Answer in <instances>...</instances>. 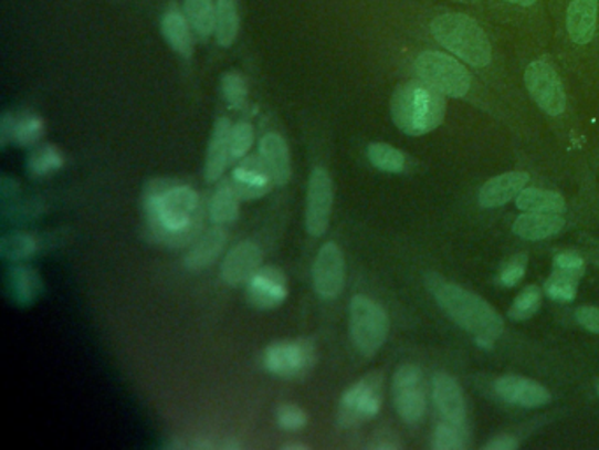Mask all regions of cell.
Returning <instances> with one entry per match:
<instances>
[{
  "mask_svg": "<svg viewBox=\"0 0 599 450\" xmlns=\"http://www.w3.org/2000/svg\"><path fill=\"white\" fill-rule=\"evenodd\" d=\"M420 34L476 73L496 67L497 48L487 20L480 13L446 4H424L413 9Z\"/></svg>",
  "mask_w": 599,
  "mask_h": 450,
  "instance_id": "6da1fadb",
  "label": "cell"
},
{
  "mask_svg": "<svg viewBox=\"0 0 599 450\" xmlns=\"http://www.w3.org/2000/svg\"><path fill=\"white\" fill-rule=\"evenodd\" d=\"M143 210L151 238L181 249L198 240L202 229L199 193L180 181L151 180L143 190Z\"/></svg>",
  "mask_w": 599,
  "mask_h": 450,
  "instance_id": "7a4b0ae2",
  "label": "cell"
},
{
  "mask_svg": "<svg viewBox=\"0 0 599 450\" xmlns=\"http://www.w3.org/2000/svg\"><path fill=\"white\" fill-rule=\"evenodd\" d=\"M428 289L440 308L475 338L496 339L503 335V321L487 301L438 275H428Z\"/></svg>",
  "mask_w": 599,
  "mask_h": 450,
  "instance_id": "3957f363",
  "label": "cell"
},
{
  "mask_svg": "<svg viewBox=\"0 0 599 450\" xmlns=\"http://www.w3.org/2000/svg\"><path fill=\"white\" fill-rule=\"evenodd\" d=\"M445 95L417 77L401 83L390 100V115L396 127L408 136H424L445 121Z\"/></svg>",
  "mask_w": 599,
  "mask_h": 450,
  "instance_id": "277c9868",
  "label": "cell"
},
{
  "mask_svg": "<svg viewBox=\"0 0 599 450\" xmlns=\"http://www.w3.org/2000/svg\"><path fill=\"white\" fill-rule=\"evenodd\" d=\"M410 71L413 77L433 86L450 100H470L476 94L473 71L437 44L417 50L411 56Z\"/></svg>",
  "mask_w": 599,
  "mask_h": 450,
  "instance_id": "5b68a950",
  "label": "cell"
},
{
  "mask_svg": "<svg viewBox=\"0 0 599 450\" xmlns=\"http://www.w3.org/2000/svg\"><path fill=\"white\" fill-rule=\"evenodd\" d=\"M557 43L571 55L586 56L599 48V0H561L553 11Z\"/></svg>",
  "mask_w": 599,
  "mask_h": 450,
  "instance_id": "8992f818",
  "label": "cell"
},
{
  "mask_svg": "<svg viewBox=\"0 0 599 450\" xmlns=\"http://www.w3.org/2000/svg\"><path fill=\"white\" fill-rule=\"evenodd\" d=\"M527 95L539 112L550 118H563L568 112V94L556 62L548 55H538L527 62L523 71Z\"/></svg>",
  "mask_w": 599,
  "mask_h": 450,
  "instance_id": "52a82bcc",
  "label": "cell"
},
{
  "mask_svg": "<svg viewBox=\"0 0 599 450\" xmlns=\"http://www.w3.org/2000/svg\"><path fill=\"white\" fill-rule=\"evenodd\" d=\"M487 22L515 31L542 34L553 18L548 0H485L479 11Z\"/></svg>",
  "mask_w": 599,
  "mask_h": 450,
  "instance_id": "ba28073f",
  "label": "cell"
},
{
  "mask_svg": "<svg viewBox=\"0 0 599 450\" xmlns=\"http://www.w3.org/2000/svg\"><path fill=\"white\" fill-rule=\"evenodd\" d=\"M389 315L371 297L357 296L350 301V336L357 350L372 357L383 347L389 336Z\"/></svg>",
  "mask_w": 599,
  "mask_h": 450,
  "instance_id": "9c48e42d",
  "label": "cell"
},
{
  "mask_svg": "<svg viewBox=\"0 0 599 450\" xmlns=\"http://www.w3.org/2000/svg\"><path fill=\"white\" fill-rule=\"evenodd\" d=\"M383 401V377L369 374L357 380L343 393L338 405V425L341 428H357L380 412Z\"/></svg>",
  "mask_w": 599,
  "mask_h": 450,
  "instance_id": "30bf717a",
  "label": "cell"
},
{
  "mask_svg": "<svg viewBox=\"0 0 599 450\" xmlns=\"http://www.w3.org/2000/svg\"><path fill=\"white\" fill-rule=\"evenodd\" d=\"M317 365V347L312 339H282L264 350V368L274 377L300 380Z\"/></svg>",
  "mask_w": 599,
  "mask_h": 450,
  "instance_id": "8fae6325",
  "label": "cell"
},
{
  "mask_svg": "<svg viewBox=\"0 0 599 450\" xmlns=\"http://www.w3.org/2000/svg\"><path fill=\"white\" fill-rule=\"evenodd\" d=\"M334 205V185L327 169L315 168L309 175L304 226L309 237L322 238L329 229Z\"/></svg>",
  "mask_w": 599,
  "mask_h": 450,
  "instance_id": "7c38bea8",
  "label": "cell"
},
{
  "mask_svg": "<svg viewBox=\"0 0 599 450\" xmlns=\"http://www.w3.org/2000/svg\"><path fill=\"white\" fill-rule=\"evenodd\" d=\"M396 410L407 425H417L424 417L428 401L422 387V371L416 365L399 366L392 378Z\"/></svg>",
  "mask_w": 599,
  "mask_h": 450,
  "instance_id": "4fadbf2b",
  "label": "cell"
},
{
  "mask_svg": "<svg viewBox=\"0 0 599 450\" xmlns=\"http://www.w3.org/2000/svg\"><path fill=\"white\" fill-rule=\"evenodd\" d=\"M312 279L313 289L322 300L333 301L341 296L347 282V266L339 244L334 241L322 244L313 262Z\"/></svg>",
  "mask_w": 599,
  "mask_h": 450,
  "instance_id": "5bb4252c",
  "label": "cell"
},
{
  "mask_svg": "<svg viewBox=\"0 0 599 450\" xmlns=\"http://www.w3.org/2000/svg\"><path fill=\"white\" fill-rule=\"evenodd\" d=\"M288 296L287 276L279 268L262 266L246 283V300L255 310H274Z\"/></svg>",
  "mask_w": 599,
  "mask_h": 450,
  "instance_id": "9a60e30c",
  "label": "cell"
},
{
  "mask_svg": "<svg viewBox=\"0 0 599 450\" xmlns=\"http://www.w3.org/2000/svg\"><path fill=\"white\" fill-rule=\"evenodd\" d=\"M231 184L243 201H255L273 190L274 180L261 155H246L235 164Z\"/></svg>",
  "mask_w": 599,
  "mask_h": 450,
  "instance_id": "2e32d148",
  "label": "cell"
},
{
  "mask_svg": "<svg viewBox=\"0 0 599 450\" xmlns=\"http://www.w3.org/2000/svg\"><path fill=\"white\" fill-rule=\"evenodd\" d=\"M261 268V247L255 241L244 240L229 250L223 259L220 275L229 287H243Z\"/></svg>",
  "mask_w": 599,
  "mask_h": 450,
  "instance_id": "e0dca14e",
  "label": "cell"
},
{
  "mask_svg": "<svg viewBox=\"0 0 599 450\" xmlns=\"http://www.w3.org/2000/svg\"><path fill=\"white\" fill-rule=\"evenodd\" d=\"M44 283L34 268L25 266L22 262H14L6 271V294L17 306L34 305L43 296Z\"/></svg>",
  "mask_w": 599,
  "mask_h": 450,
  "instance_id": "ac0fdd59",
  "label": "cell"
},
{
  "mask_svg": "<svg viewBox=\"0 0 599 450\" xmlns=\"http://www.w3.org/2000/svg\"><path fill=\"white\" fill-rule=\"evenodd\" d=\"M231 121L225 116L214 122L210 145L206 151L204 176L208 184H217L222 180V176L225 175V169L231 163Z\"/></svg>",
  "mask_w": 599,
  "mask_h": 450,
  "instance_id": "d6986e66",
  "label": "cell"
},
{
  "mask_svg": "<svg viewBox=\"0 0 599 450\" xmlns=\"http://www.w3.org/2000/svg\"><path fill=\"white\" fill-rule=\"evenodd\" d=\"M496 393L508 404L524 408L544 407L553 399V395L544 386H539L538 381L514 375L501 377L496 381Z\"/></svg>",
  "mask_w": 599,
  "mask_h": 450,
  "instance_id": "ffe728a7",
  "label": "cell"
},
{
  "mask_svg": "<svg viewBox=\"0 0 599 450\" xmlns=\"http://www.w3.org/2000/svg\"><path fill=\"white\" fill-rule=\"evenodd\" d=\"M433 398L441 416L449 422L464 426L466 420V401L463 389L455 378L446 374H437L433 378Z\"/></svg>",
  "mask_w": 599,
  "mask_h": 450,
  "instance_id": "44dd1931",
  "label": "cell"
},
{
  "mask_svg": "<svg viewBox=\"0 0 599 450\" xmlns=\"http://www.w3.org/2000/svg\"><path fill=\"white\" fill-rule=\"evenodd\" d=\"M527 181H529V175L524 171H512L496 176L480 189V207L487 208V210L503 207L526 189Z\"/></svg>",
  "mask_w": 599,
  "mask_h": 450,
  "instance_id": "7402d4cb",
  "label": "cell"
},
{
  "mask_svg": "<svg viewBox=\"0 0 599 450\" xmlns=\"http://www.w3.org/2000/svg\"><path fill=\"white\" fill-rule=\"evenodd\" d=\"M228 243V231L222 226L206 231L193 241L192 249L185 255L183 264L189 271H202L219 259Z\"/></svg>",
  "mask_w": 599,
  "mask_h": 450,
  "instance_id": "603a6c76",
  "label": "cell"
},
{
  "mask_svg": "<svg viewBox=\"0 0 599 450\" xmlns=\"http://www.w3.org/2000/svg\"><path fill=\"white\" fill-rule=\"evenodd\" d=\"M259 155H261L262 160L270 168L274 184L282 185L283 187V185H287L291 181V150H288L287 142L280 134L270 133L266 136H262L261 142H259Z\"/></svg>",
  "mask_w": 599,
  "mask_h": 450,
  "instance_id": "cb8c5ba5",
  "label": "cell"
},
{
  "mask_svg": "<svg viewBox=\"0 0 599 450\" xmlns=\"http://www.w3.org/2000/svg\"><path fill=\"white\" fill-rule=\"evenodd\" d=\"M565 228V219L559 213H538L527 211L514 222V234L529 241L554 237Z\"/></svg>",
  "mask_w": 599,
  "mask_h": 450,
  "instance_id": "d4e9b609",
  "label": "cell"
},
{
  "mask_svg": "<svg viewBox=\"0 0 599 450\" xmlns=\"http://www.w3.org/2000/svg\"><path fill=\"white\" fill-rule=\"evenodd\" d=\"M162 34L169 46L185 59L193 53V31L187 17L178 9H169L162 18Z\"/></svg>",
  "mask_w": 599,
  "mask_h": 450,
  "instance_id": "484cf974",
  "label": "cell"
},
{
  "mask_svg": "<svg viewBox=\"0 0 599 450\" xmlns=\"http://www.w3.org/2000/svg\"><path fill=\"white\" fill-rule=\"evenodd\" d=\"M41 247H43V243L32 232H9L0 240V258L11 262V264L29 261L41 250Z\"/></svg>",
  "mask_w": 599,
  "mask_h": 450,
  "instance_id": "4316f807",
  "label": "cell"
},
{
  "mask_svg": "<svg viewBox=\"0 0 599 450\" xmlns=\"http://www.w3.org/2000/svg\"><path fill=\"white\" fill-rule=\"evenodd\" d=\"M240 193L235 192L231 181L220 185L214 190L210 202V219L214 226H228L240 217Z\"/></svg>",
  "mask_w": 599,
  "mask_h": 450,
  "instance_id": "83f0119b",
  "label": "cell"
},
{
  "mask_svg": "<svg viewBox=\"0 0 599 450\" xmlns=\"http://www.w3.org/2000/svg\"><path fill=\"white\" fill-rule=\"evenodd\" d=\"M65 157L59 146L52 143L34 146L27 157V172L34 178H44L64 168Z\"/></svg>",
  "mask_w": 599,
  "mask_h": 450,
  "instance_id": "f1b7e54d",
  "label": "cell"
},
{
  "mask_svg": "<svg viewBox=\"0 0 599 450\" xmlns=\"http://www.w3.org/2000/svg\"><path fill=\"white\" fill-rule=\"evenodd\" d=\"M518 210L538 211V213H563L566 208L561 193L550 190L524 189L515 198Z\"/></svg>",
  "mask_w": 599,
  "mask_h": 450,
  "instance_id": "f546056e",
  "label": "cell"
},
{
  "mask_svg": "<svg viewBox=\"0 0 599 450\" xmlns=\"http://www.w3.org/2000/svg\"><path fill=\"white\" fill-rule=\"evenodd\" d=\"M185 17L198 39L210 38L217 22V6L211 0H185Z\"/></svg>",
  "mask_w": 599,
  "mask_h": 450,
  "instance_id": "4dcf8cb0",
  "label": "cell"
},
{
  "mask_svg": "<svg viewBox=\"0 0 599 450\" xmlns=\"http://www.w3.org/2000/svg\"><path fill=\"white\" fill-rule=\"evenodd\" d=\"M238 32H240V14H238L235 0H217L214 35L220 46H231L238 38Z\"/></svg>",
  "mask_w": 599,
  "mask_h": 450,
  "instance_id": "1f68e13d",
  "label": "cell"
},
{
  "mask_svg": "<svg viewBox=\"0 0 599 450\" xmlns=\"http://www.w3.org/2000/svg\"><path fill=\"white\" fill-rule=\"evenodd\" d=\"M368 159L383 172H401L407 168L404 154L387 143H371L368 146Z\"/></svg>",
  "mask_w": 599,
  "mask_h": 450,
  "instance_id": "d6a6232c",
  "label": "cell"
},
{
  "mask_svg": "<svg viewBox=\"0 0 599 450\" xmlns=\"http://www.w3.org/2000/svg\"><path fill=\"white\" fill-rule=\"evenodd\" d=\"M44 138V121L38 113L27 112L17 116L14 143L23 148H34Z\"/></svg>",
  "mask_w": 599,
  "mask_h": 450,
  "instance_id": "836d02e7",
  "label": "cell"
},
{
  "mask_svg": "<svg viewBox=\"0 0 599 450\" xmlns=\"http://www.w3.org/2000/svg\"><path fill=\"white\" fill-rule=\"evenodd\" d=\"M222 95L232 109H243L249 101V85L240 73H225L222 76Z\"/></svg>",
  "mask_w": 599,
  "mask_h": 450,
  "instance_id": "e575fe53",
  "label": "cell"
},
{
  "mask_svg": "<svg viewBox=\"0 0 599 450\" xmlns=\"http://www.w3.org/2000/svg\"><path fill=\"white\" fill-rule=\"evenodd\" d=\"M434 450H463L466 447V435H464L463 426L454 425V422H441L438 425L437 431L433 435Z\"/></svg>",
  "mask_w": 599,
  "mask_h": 450,
  "instance_id": "d590c367",
  "label": "cell"
},
{
  "mask_svg": "<svg viewBox=\"0 0 599 450\" xmlns=\"http://www.w3.org/2000/svg\"><path fill=\"white\" fill-rule=\"evenodd\" d=\"M578 276L556 270L545 283V292L556 301H571L577 296Z\"/></svg>",
  "mask_w": 599,
  "mask_h": 450,
  "instance_id": "8d00e7d4",
  "label": "cell"
},
{
  "mask_svg": "<svg viewBox=\"0 0 599 450\" xmlns=\"http://www.w3.org/2000/svg\"><path fill=\"white\" fill-rule=\"evenodd\" d=\"M539 305H542V291L536 285H529L515 297L508 317L512 321H527L538 312Z\"/></svg>",
  "mask_w": 599,
  "mask_h": 450,
  "instance_id": "74e56055",
  "label": "cell"
},
{
  "mask_svg": "<svg viewBox=\"0 0 599 450\" xmlns=\"http://www.w3.org/2000/svg\"><path fill=\"white\" fill-rule=\"evenodd\" d=\"M253 142H255V133L249 122L232 125L231 163H240L241 159H244L252 150Z\"/></svg>",
  "mask_w": 599,
  "mask_h": 450,
  "instance_id": "f35d334b",
  "label": "cell"
},
{
  "mask_svg": "<svg viewBox=\"0 0 599 450\" xmlns=\"http://www.w3.org/2000/svg\"><path fill=\"white\" fill-rule=\"evenodd\" d=\"M43 202L38 199H31V201H14L13 205L2 208V220L8 222H32L43 214Z\"/></svg>",
  "mask_w": 599,
  "mask_h": 450,
  "instance_id": "ab89813d",
  "label": "cell"
},
{
  "mask_svg": "<svg viewBox=\"0 0 599 450\" xmlns=\"http://www.w3.org/2000/svg\"><path fill=\"white\" fill-rule=\"evenodd\" d=\"M276 422L285 431H301L308 426V416L297 405L283 404L276 410Z\"/></svg>",
  "mask_w": 599,
  "mask_h": 450,
  "instance_id": "60d3db41",
  "label": "cell"
},
{
  "mask_svg": "<svg viewBox=\"0 0 599 450\" xmlns=\"http://www.w3.org/2000/svg\"><path fill=\"white\" fill-rule=\"evenodd\" d=\"M526 275V258L524 255H517L514 261L506 264L501 271L500 283L505 287H514Z\"/></svg>",
  "mask_w": 599,
  "mask_h": 450,
  "instance_id": "b9f144b4",
  "label": "cell"
},
{
  "mask_svg": "<svg viewBox=\"0 0 599 450\" xmlns=\"http://www.w3.org/2000/svg\"><path fill=\"white\" fill-rule=\"evenodd\" d=\"M554 266L556 270L566 271V273H571V275L580 276L584 275V270H586V264H584V259L575 252H563L554 259Z\"/></svg>",
  "mask_w": 599,
  "mask_h": 450,
  "instance_id": "7bdbcfd3",
  "label": "cell"
},
{
  "mask_svg": "<svg viewBox=\"0 0 599 450\" xmlns=\"http://www.w3.org/2000/svg\"><path fill=\"white\" fill-rule=\"evenodd\" d=\"M20 184L18 180H14L13 176L4 175L0 178V208L9 207L13 205L14 201L20 199Z\"/></svg>",
  "mask_w": 599,
  "mask_h": 450,
  "instance_id": "ee69618b",
  "label": "cell"
},
{
  "mask_svg": "<svg viewBox=\"0 0 599 450\" xmlns=\"http://www.w3.org/2000/svg\"><path fill=\"white\" fill-rule=\"evenodd\" d=\"M575 318H577L580 326L599 335V308H596V306H582V308H578L575 312Z\"/></svg>",
  "mask_w": 599,
  "mask_h": 450,
  "instance_id": "f6af8a7d",
  "label": "cell"
},
{
  "mask_svg": "<svg viewBox=\"0 0 599 450\" xmlns=\"http://www.w3.org/2000/svg\"><path fill=\"white\" fill-rule=\"evenodd\" d=\"M14 124H17V116L13 113H4L0 118V148L2 150L14 143Z\"/></svg>",
  "mask_w": 599,
  "mask_h": 450,
  "instance_id": "bcb514c9",
  "label": "cell"
},
{
  "mask_svg": "<svg viewBox=\"0 0 599 450\" xmlns=\"http://www.w3.org/2000/svg\"><path fill=\"white\" fill-rule=\"evenodd\" d=\"M517 447V438L512 435H500V437H494L491 442L485 443L484 450H514Z\"/></svg>",
  "mask_w": 599,
  "mask_h": 450,
  "instance_id": "7dc6e473",
  "label": "cell"
},
{
  "mask_svg": "<svg viewBox=\"0 0 599 450\" xmlns=\"http://www.w3.org/2000/svg\"><path fill=\"white\" fill-rule=\"evenodd\" d=\"M452 4L461 6V8L473 9L479 13L482 6H484L485 0H449Z\"/></svg>",
  "mask_w": 599,
  "mask_h": 450,
  "instance_id": "c3c4849f",
  "label": "cell"
},
{
  "mask_svg": "<svg viewBox=\"0 0 599 450\" xmlns=\"http://www.w3.org/2000/svg\"><path fill=\"white\" fill-rule=\"evenodd\" d=\"M283 450H309V447L304 443H287V446H283Z\"/></svg>",
  "mask_w": 599,
  "mask_h": 450,
  "instance_id": "681fc988",
  "label": "cell"
},
{
  "mask_svg": "<svg viewBox=\"0 0 599 450\" xmlns=\"http://www.w3.org/2000/svg\"><path fill=\"white\" fill-rule=\"evenodd\" d=\"M559 2H561V0H548V8H550V14H553L554 9L559 6Z\"/></svg>",
  "mask_w": 599,
  "mask_h": 450,
  "instance_id": "f907efd6",
  "label": "cell"
}]
</instances>
